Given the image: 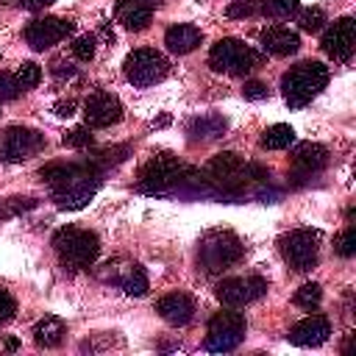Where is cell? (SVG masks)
<instances>
[{"label": "cell", "mask_w": 356, "mask_h": 356, "mask_svg": "<svg viewBox=\"0 0 356 356\" xmlns=\"http://www.w3.org/2000/svg\"><path fill=\"white\" fill-rule=\"evenodd\" d=\"M58 209H83L100 189V170L92 161H50L39 170Z\"/></svg>", "instance_id": "cell-1"}, {"label": "cell", "mask_w": 356, "mask_h": 356, "mask_svg": "<svg viewBox=\"0 0 356 356\" xmlns=\"http://www.w3.org/2000/svg\"><path fill=\"white\" fill-rule=\"evenodd\" d=\"M250 178L264 181V178H270V172H267L264 167H259V164L245 161L239 153H231V150H228V153H217V156L206 164V170H203L206 186L214 189V192H222V195H236V192H242Z\"/></svg>", "instance_id": "cell-2"}, {"label": "cell", "mask_w": 356, "mask_h": 356, "mask_svg": "<svg viewBox=\"0 0 356 356\" xmlns=\"http://www.w3.org/2000/svg\"><path fill=\"white\" fill-rule=\"evenodd\" d=\"M331 72L323 61H300L295 64L284 78H281V92L289 108H303L309 106L328 83Z\"/></svg>", "instance_id": "cell-3"}, {"label": "cell", "mask_w": 356, "mask_h": 356, "mask_svg": "<svg viewBox=\"0 0 356 356\" xmlns=\"http://www.w3.org/2000/svg\"><path fill=\"white\" fill-rule=\"evenodd\" d=\"M53 248L58 253V261L70 270H86L97 261L100 253V239L89 228L78 225H64L53 234Z\"/></svg>", "instance_id": "cell-4"}, {"label": "cell", "mask_w": 356, "mask_h": 356, "mask_svg": "<svg viewBox=\"0 0 356 356\" xmlns=\"http://www.w3.org/2000/svg\"><path fill=\"white\" fill-rule=\"evenodd\" d=\"M242 253H245L242 239L234 231L217 228V231L203 234V239L197 245V264L206 273H222L225 267L236 264L242 259Z\"/></svg>", "instance_id": "cell-5"}, {"label": "cell", "mask_w": 356, "mask_h": 356, "mask_svg": "<svg viewBox=\"0 0 356 356\" xmlns=\"http://www.w3.org/2000/svg\"><path fill=\"white\" fill-rule=\"evenodd\" d=\"M186 175V167L167 150H159L153 153L142 170H139V189L147 192V195H164L170 192L172 186H178Z\"/></svg>", "instance_id": "cell-6"}, {"label": "cell", "mask_w": 356, "mask_h": 356, "mask_svg": "<svg viewBox=\"0 0 356 356\" xmlns=\"http://www.w3.org/2000/svg\"><path fill=\"white\" fill-rule=\"evenodd\" d=\"M122 72L134 86H156V83H161L167 78L170 61H167L164 53H159L153 47H139V50L125 56Z\"/></svg>", "instance_id": "cell-7"}, {"label": "cell", "mask_w": 356, "mask_h": 356, "mask_svg": "<svg viewBox=\"0 0 356 356\" xmlns=\"http://www.w3.org/2000/svg\"><path fill=\"white\" fill-rule=\"evenodd\" d=\"M245 331H248V323H245L242 312H217L209 320L203 345L211 353H228L245 339Z\"/></svg>", "instance_id": "cell-8"}, {"label": "cell", "mask_w": 356, "mask_h": 356, "mask_svg": "<svg viewBox=\"0 0 356 356\" xmlns=\"http://www.w3.org/2000/svg\"><path fill=\"white\" fill-rule=\"evenodd\" d=\"M209 64L214 72H225V75H248L256 64V53L242 42V39H234V36H225L220 39L217 44H211V53H209Z\"/></svg>", "instance_id": "cell-9"}, {"label": "cell", "mask_w": 356, "mask_h": 356, "mask_svg": "<svg viewBox=\"0 0 356 356\" xmlns=\"http://www.w3.org/2000/svg\"><path fill=\"white\" fill-rule=\"evenodd\" d=\"M281 248V256L284 261L298 270V273H306L317 264V253H320V234L312 231V228H295L289 234L281 236L278 242Z\"/></svg>", "instance_id": "cell-10"}, {"label": "cell", "mask_w": 356, "mask_h": 356, "mask_svg": "<svg viewBox=\"0 0 356 356\" xmlns=\"http://www.w3.org/2000/svg\"><path fill=\"white\" fill-rule=\"evenodd\" d=\"M267 292V281L261 275H245V278H222L217 284V298L220 303L231 306V309H239V306H248L250 300L261 298Z\"/></svg>", "instance_id": "cell-11"}, {"label": "cell", "mask_w": 356, "mask_h": 356, "mask_svg": "<svg viewBox=\"0 0 356 356\" xmlns=\"http://www.w3.org/2000/svg\"><path fill=\"white\" fill-rule=\"evenodd\" d=\"M72 33V22L64 17H39L31 19L25 28V42L33 50H47L53 44H58L61 39H67Z\"/></svg>", "instance_id": "cell-12"}, {"label": "cell", "mask_w": 356, "mask_h": 356, "mask_svg": "<svg viewBox=\"0 0 356 356\" xmlns=\"http://www.w3.org/2000/svg\"><path fill=\"white\" fill-rule=\"evenodd\" d=\"M44 147V134L33 131V128H22V125H14L6 131L3 136V159L17 164V161H25L31 156H36L39 150Z\"/></svg>", "instance_id": "cell-13"}, {"label": "cell", "mask_w": 356, "mask_h": 356, "mask_svg": "<svg viewBox=\"0 0 356 356\" xmlns=\"http://www.w3.org/2000/svg\"><path fill=\"white\" fill-rule=\"evenodd\" d=\"M323 53L331 56L334 61H348L356 50V22L353 17H339L325 33H323V42H320Z\"/></svg>", "instance_id": "cell-14"}, {"label": "cell", "mask_w": 356, "mask_h": 356, "mask_svg": "<svg viewBox=\"0 0 356 356\" xmlns=\"http://www.w3.org/2000/svg\"><path fill=\"white\" fill-rule=\"evenodd\" d=\"M83 120L89 128H108L122 120V103L111 92H92L83 103Z\"/></svg>", "instance_id": "cell-15"}, {"label": "cell", "mask_w": 356, "mask_h": 356, "mask_svg": "<svg viewBox=\"0 0 356 356\" xmlns=\"http://www.w3.org/2000/svg\"><path fill=\"white\" fill-rule=\"evenodd\" d=\"M328 337H331V323H328V317H323V314H309V317L298 320V323L289 328V334H286V339H289L292 345H298V348H317V345H323Z\"/></svg>", "instance_id": "cell-16"}, {"label": "cell", "mask_w": 356, "mask_h": 356, "mask_svg": "<svg viewBox=\"0 0 356 356\" xmlns=\"http://www.w3.org/2000/svg\"><path fill=\"white\" fill-rule=\"evenodd\" d=\"M159 0H120L114 8V19L128 31H145L153 19Z\"/></svg>", "instance_id": "cell-17"}, {"label": "cell", "mask_w": 356, "mask_h": 356, "mask_svg": "<svg viewBox=\"0 0 356 356\" xmlns=\"http://www.w3.org/2000/svg\"><path fill=\"white\" fill-rule=\"evenodd\" d=\"M156 312L170 325H186L195 317V300L186 292H170L156 300Z\"/></svg>", "instance_id": "cell-18"}, {"label": "cell", "mask_w": 356, "mask_h": 356, "mask_svg": "<svg viewBox=\"0 0 356 356\" xmlns=\"http://www.w3.org/2000/svg\"><path fill=\"white\" fill-rule=\"evenodd\" d=\"M259 42H261L264 53H270V56H292L300 47V36L295 31H289L286 25H267V28H261Z\"/></svg>", "instance_id": "cell-19"}, {"label": "cell", "mask_w": 356, "mask_h": 356, "mask_svg": "<svg viewBox=\"0 0 356 356\" xmlns=\"http://www.w3.org/2000/svg\"><path fill=\"white\" fill-rule=\"evenodd\" d=\"M325 164H328V150L317 142H300L292 150V167L303 175H314V172L325 170Z\"/></svg>", "instance_id": "cell-20"}, {"label": "cell", "mask_w": 356, "mask_h": 356, "mask_svg": "<svg viewBox=\"0 0 356 356\" xmlns=\"http://www.w3.org/2000/svg\"><path fill=\"white\" fill-rule=\"evenodd\" d=\"M200 42H203V31H200L197 25H192V22L170 25V28H167V33H164V44H167L172 53H178V56L192 53Z\"/></svg>", "instance_id": "cell-21"}, {"label": "cell", "mask_w": 356, "mask_h": 356, "mask_svg": "<svg viewBox=\"0 0 356 356\" xmlns=\"http://www.w3.org/2000/svg\"><path fill=\"white\" fill-rule=\"evenodd\" d=\"M64 334H67L64 323L58 317H53V314L36 320V325H33V342L39 348H56V345H61Z\"/></svg>", "instance_id": "cell-22"}, {"label": "cell", "mask_w": 356, "mask_h": 356, "mask_svg": "<svg viewBox=\"0 0 356 356\" xmlns=\"http://www.w3.org/2000/svg\"><path fill=\"white\" fill-rule=\"evenodd\" d=\"M225 128H228V122L220 114H203V117H195L186 125V131L192 134V139H217V136L225 134Z\"/></svg>", "instance_id": "cell-23"}, {"label": "cell", "mask_w": 356, "mask_h": 356, "mask_svg": "<svg viewBox=\"0 0 356 356\" xmlns=\"http://www.w3.org/2000/svg\"><path fill=\"white\" fill-rule=\"evenodd\" d=\"M292 142H295V131H292V125H284V122H275L261 134V147H267V150H284Z\"/></svg>", "instance_id": "cell-24"}, {"label": "cell", "mask_w": 356, "mask_h": 356, "mask_svg": "<svg viewBox=\"0 0 356 356\" xmlns=\"http://www.w3.org/2000/svg\"><path fill=\"white\" fill-rule=\"evenodd\" d=\"M120 286H122V292L125 295H134V298H142L145 292H147V275H145V270L139 267V264H131L122 275H120V281H117Z\"/></svg>", "instance_id": "cell-25"}, {"label": "cell", "mask_w": 356, "mask_h": 356, "mask_svg": "<svg viewBox=\"0 0 356 356\" xmlns=\"http://www.w3.org/2000/svg\"><path fill=\"white\" fill-rule=\"evenodd\" d=\"M298 8H300V0H264V3L259 6L261 14L275 17V19H286V17L298 14Z\"/></svg>", "instance_id": "cell-26"}, {"label": "cell", "mask_w": 356, "mask_h": 356, "mask_svg": "<svg viewBox=\"0 0 356 356\" xmlns=\"http://www.w3.org/2000/svg\"><path fill=\"white\" fill-rule=\"evenodd\" d=\"M125 156H128V147H125V145H120V147H103V150H97L92 159H86V161H92L97 170H106V167L120 164Z\"/></svg>", "instance_id": "cell-27"}, {"label": "cell", "mask_w": 356, "mask_h": 356, "mask_svg": "<svg viewBox=\"0 0 356 356\" xmlns=\"http://www.w3.org/2000/svg\"><path fill=\"white\" fill-rule=\"evenodd\" d=\"M14 78H17V83H19L22 92H25V89H33V86L42 81V67L33 64V61H22L19 70L14 72Z\"/></svg>", "instance_id": "cell-28"}, {"label": "cell", "mask_w": 356, "mask_h": 356, "mask_svg": "<svg viewBox=\"0 0 356 356\" xmlns=\"http://www.w3.org/2000/svg\"><path fill=\"white\" fill-rule=\"evenodd\" d=\"M320 300H323L320 284H303V286L295 292V306H300V309H317Z\"/></svg>", "instance_id": "cell-29"}, {"label": "cell", "mask_w": 356, "mask_h": 356, "mask_svg": "<svg viewBox=\"0 0 356 356\" xmlns=\"http://www.w3.org/2000/svg\"><path fill=\"white\" fill-rule=\"evenodd\" d=\"M298 22H300V31H306V33H314V31H320V28H323V22H328V19H325V11L314 6V8H306V11H300Z\"/></svg>", "instance_id": "cell-30"}, {"label": "cell", "mask_w": 356, "mask_h": 356, "mask_svg": "<svg viewBox=\"0 0 356 356\" xmlns=\"http://www.w3.org/2000/svg\"><path fill=\"white\" fill-rule=\"evenodd\" d=\"M334 250L342 256V259H350L356 253V228L348 225L337 239H334Z\"/></svg>", "instance_id": "cell-31"}, {"label": "cell", "mask_w": 356, "mask_h": 356, "mask_svg": "<svg viewBox=\"0 0 356 356\" xmlns=\"http://www.w3.org/2000/svg\"><path fill=\"white\" fill-rule=\"evenodd\" d=\"M92 134H89V125H78V128H72V131H67L64 134V145L67 147H78V150H83V147H92Z\"/></svg>", "instance_id": "cell-32"}, {"label": "cell", "mask_w": 356, "mask_h": 356, "mask_svg": "<svg viewBox=\"0 0 356 356\" xmlns=\"http://www.w3.org/2000/svg\"><path fill=\"white\" fill-rule=\"evenodd\" d=\"M72 56L75 58H81V61H89L92 56H95V36H78L75 42H72Z\"/></svg>", "instance_id": "cell-33"}, {"label": "cell", "mask_w": 356, "mask_h": 356, "mask_svg": "<svg viewBox=\"0 0 356 356\" xmlns=\"http://www.w3.org/2000/svg\"><path fill=\"white\" fill-rule=\"evenodd\" d=\"M17 312V300L11 298V292L6 286H0V325H6Z\"/></svg>", "instance_id": "cell-34"}, {"label": "cell", "mask_w": 356, "mask_h": 356, "mask_svg": "<svg viewBox=\"0 0 356 356\" xmlns=\"http://www.w3.org/2000/svg\"><path fill=\"white\" fill-rule=\"evenodd\" d=\"M19 92H22V89H19L17 78L8 75V72H0V100H14Z\"/></svg>", "instance_id": "cell-35"}, {"label": "cell", "mask_w": 356, "mask_h": 356, "mask_svg": "<svg viewBox=\"0 0 356 356\" xmlns=\"http://www.w3.org/2000/svg\"><path fill=\"white\" fill-rule=\"evenodd\" d=\"M242 95H245V100H264V97L270 95V89H267V83H261V81H245Z\"/></svg>", "instance_id": "cell-36"}, {"label": "cell", "mask_w": 356, "mask_h": 356, "mask_svg": "<svg viewBox=\"0 0 356 356\" xmlns=\"http://www.w3.org/2000/svg\"><path fill=\"white\" fill-rule=\"evenodd\" d=\"M256 11H259V6L253 0H236V3L228 6V17H250Z\"/></svg>", "instance_id": "cell-37"}, {"label": "cell", "mask_w": 356, "mask_h": 356, "mask_svg": "<svg viewBox=\"0 0 356 356\" xmlns=\"http://www.w3.org/2000/svg\"><path fill=\"white\" fill-rule=\"evenodd\" d=\"M53 3H56V0H19V6L28 8V11H42V8L53 6Z\"/></svg>", "instance_id": "cell-38"}, {"label": "cell", "mask_w": 356, "mask_h": 356, "mask_svg": "<svg viewBox=\"0 0 356 356\" xmlns=\"http://www.w3.org/2000/svg\"><path fill=\"white\" fill-rule=\"evenodd\" d=\"M56 108H58V111H56L58 117H70V114H72V108H75V103H72V100H67V103H58Z\"/></svg>", "instance_id": "cell-39"}]
</instances>
